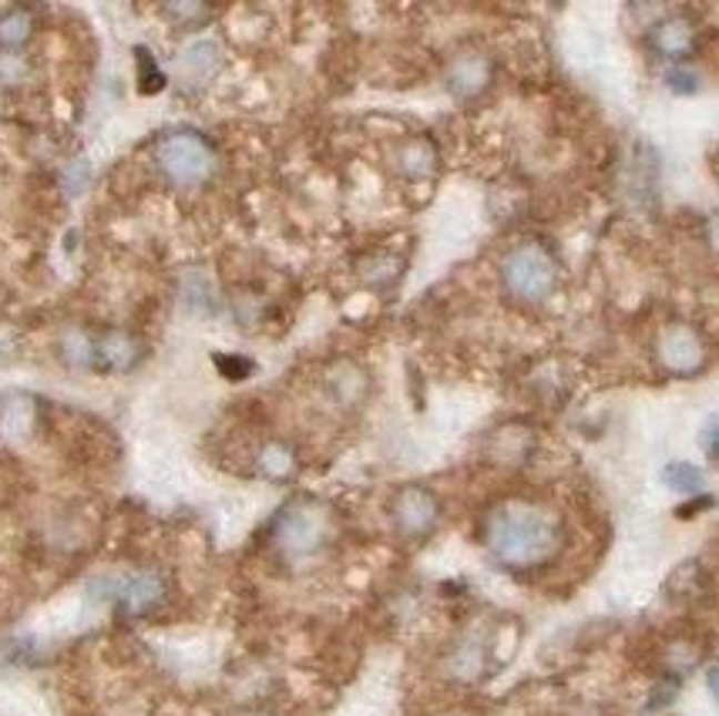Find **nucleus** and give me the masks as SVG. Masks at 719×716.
I'll list each match as a JSON object with an SVG mask.
<instances>
[{"label":"nucleus","mask_w":719,"mask_h":716,"mask_svg":"<svg viewBox=\"0 0 719 716\" xmlns=\"http://www.w3.org/2000/svg\"><path fill=\"white\" fill-rule=\"evenodd\" d=\"M165 14H169V18H185V21H192V18H199V21H202L209 11H205V8H195V4H189V8L182 4V8H165Z\"/></svg>","instance_id":"obj_15"},{"label":"nucleus","mask_w":719,"mask_h":716,"mask_svg":"<svg viewBox=\"0 0 719 716\" xmlns=\"http://www.w3.org/2000/svg\"><path fill=\"white\" fill-rule=\"evenodd\" d=\"M702 356H706V346L699 340V333L686 323H676L669 326L662 336H659V364L669 371V374H692L702 367Z\"/></svg>","instance_id":"obj_6"},{"label":"nucleus","mask_w":719,"mask_h":716,"mask_svg":"<svg viewBox=\"0 0 719 716\" xmlns=\"http://www.w3.org/2000/svg\"><path fill=\"white\" fill-rule=\"evenodd\" d=\"M702 447H706L709 454H719V424H709V427H706Z\"/></svg>","instance_id":"obj_17"},{"label":"nucleus","mask_w":719,"mask_h":716,"mask_svg":"<svg viewBox=\"0 0 719 716\" xmlns=\"http://www.w3.org/2000/svg\"><path fill=\"white\" fill-rule=\"evenodd\" d=\"M502 286L518 303H545L558 286V263L541 243H518L502 260Z\"/></svg>","instance_id":"obj_2"},{"label":"nucleus","mask_w":719,"mask_h":716,"mask_svg":"<svg viewBox=\"0 0 719 716\" xmlns=\"http://www.w3.org/2000/svg\"><path fill=\"white\" fill-rule=\"evenodd\" d=\"M649 41L662 58H686L696 44V28L682 18H666L652 28Z\"/></svg>","instance_id":"obj_9"},{"label":"nucleus","mask_w":719,"mask_h":716,"mask_svg":"<svg viewBox=\"0 0 719 716\" xmlns=\"http://www.w3.org/2000/svg\"><path fill=\"white\" fill-rule=\"evenodd\" d=\"M330 512L310 498L293 502L273 522V542L286 558H310L330 542Z\"/></svg>","instance_id":"obj_3"},{"label":"nucleus","mask_w":719,"mask_h":716,"mask_svg":"<svg viewBox=\"0 0 719 716\" xmlns=\"http://www.w3.org/2000/svg\"><path fill=\"white\" fill-rule=\"evenodd\" d=\"M401 169L414 179L427 175L434 169V149L424 139H411L401 145Z\"/></svg>","instance_id":"obj_13"},{"label":"nucleus","mask_w":719,"mask_h":716,"mask_svg":"<svg viewBox=\"0 0 719 716\" xmlns=\"http://www.w3.org/2000/svg\"><path fill=\"white\" fill-rule=\"evenodd\" d=\"M155 162L175 185H202L215 172L212 145L195 132H169L155 142Z\"/></svg>","instance_id":"obj_4"},{"label":"nucleus","mask_w":719,"mask_h":716,"mask_svg":"<svg viewBox=\"0 0 719 716\" xmlns=\"http://www.w3.org/2000/svg\"><path fill=\"white\" fill-rule=\"evenodd\" d=\"M391 518H394V528L404 535V538H424L434 532L437 518H440V502L431 488L424 485H407L394 495L391 502Z\"/></svg>","instance_id":"obj_5"},{"label":"nucleus","mask_w":719,"mask_h":716,"mask_svg":"<svg viewBox=\"0 0 719 716\" xmlns=\"http://www.w3.org/2000/svg\"><path fill=\"white\" fill-rule=\"evenodd\" d=\"M662 482L666 488L672 492H682V495H696L702 488V471L689 461H672L662 467Z\"/></svg>","instance_id":"obj_12"},{"label":"nucleus","mask_w":719,"mask_h":716,"mask_svg":"<svg viewBox=\"0 0 719 716\" xmlns=\"http://www.w3.org/2000/svg\"><path fill=\"white\" fill-rule=\"evenodd\" d=\"M114 595H118V606H122L129 616H145L165 599V578L155 568H142L118 585Z\"/></svg>","instance_id":"obj_8"},{"label":"nucleus","mask_w":719,"mask_h":716,"mask_svg":"<svg viewBox=\"0 0 719 716\" xmlns=\"http://www.w3.org/2000/svg\"><path fill=\"white\" fill-rule=\"evenodd\" d=\"M485 545L508 568H541L558 558L565 545V525L555 508L512 498L488 515Z\"/></svg>","instance_id":"obj_1"},{"label":"nucleus","mask_w":719,"mask_h":716,"mask_svg":"<svg viewBox=\"0 0 719 716\" xmlns=\"http://www.w3.org/2000/svg\"><path fill=\"white\" fill-rule=\"evenodd\" d=\"M492 74H495V64L485 51H460L447 64V88L467 101V98H477L492 84Z\"/></svg>","instance_id":"obj_7"},{"label":"nucleus","mask_w":719,"mask_h":716,"mask_svg":"<svg viewBox=\"0 0 719 716\" xmlns=\"http://www.w3.org/2000/svg\"><path fill=\"white\" fill-rule=\"evenodd\" d=\"M260 471L266 477H273V482H286V477H293V471H296V457H293V451L286 444L273 441L260 454Z\"/></svg>","instance_id":"obj_11"},{"label":"nucleus","mask_w":719,"mask_h":716,"mask_svg":"<svg viewBox=\"0 0 719 716\" xmlns=\"http://www.w3.org/2000/svg\"><path fill=\"white\" fill-rule=\"evenodd\" d=\"M235 716H273L270 709H243V713H235Z\"/></svg>","instance_id":"obj_19"},{"label":"nucleus","mask_w":719,"mask_h":716,"mask_svg":"<svg viewBox=\"0 0 719 716\" xmlns=\"http://www.w3.org/2000/svg\"><path fill=\"white\" fill-rule=\"evenodd\" d=\"M706 683H709V689H712V696L719 699V666H712V669L706 673Z\"/></svg>","instance_id":"obj_18"},{"label":"nucleus","mask_w":719,"mask_h":716,"mask_svg":"<svg viewBox=\"0 0 719 716\" xmlns=\"http://www.w3.org/2000/svg\"><path fill=\"white\" fill-rule=\"evenodd\" d=\"M669 88H672V91H696V78L686 74V71H672V74H669Z\"/></svg>","instance_id":"obj_16"},{"label":"nucleus","mask_w":719,"mask_h":716,"mask_svg":"<svg viewBox=\"0 0 719 716\" xmlns=\"http://www.w3.org/2000/svg\"><path fill=\"white\" fill-rule=\"evenodd\" d=\"M179 64H182V74H185L189 81H205V78H212L215 68H219V51H215L212 41H199V44L185 48V54H182Z\"/></svg>","instance_id":"obj_10"},{"label":"nucleus","mask_w":719,"mask_h":716,"mask_svg":"<svg viewBox=\"0 0 719 716\" xmlns=\"http://www.w3.org/2000/svg\"><path fill=\"white\" fill-rule=\"evenodd\" d=\"M31 28H34V21H31L28 11H21V8L4 11V14H0V44H8V48L24 44L31 38Z\"/></svg>","instance_id":"obj_14"}]
</instances>
